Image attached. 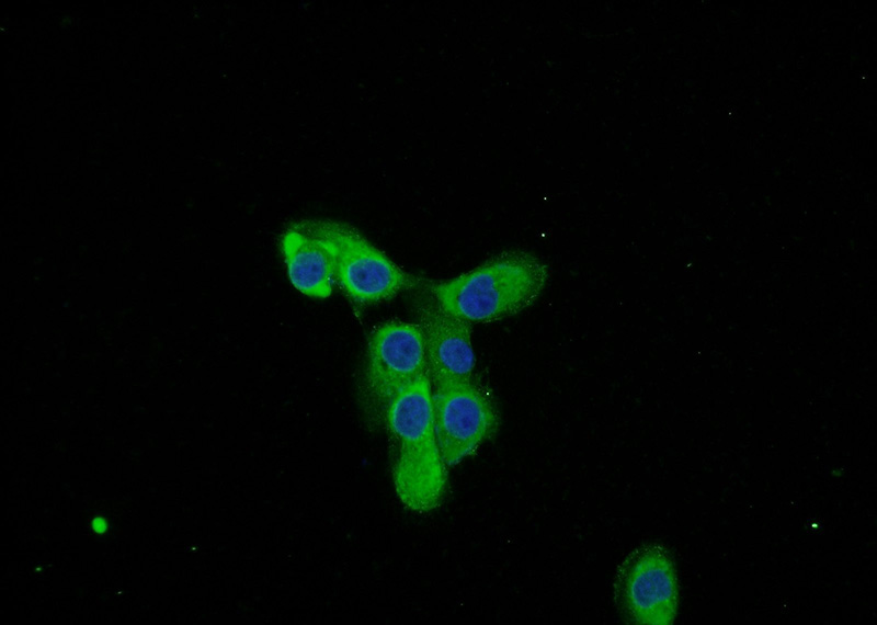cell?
<instances>
[{
  "instance_id": "obj_1",
  "label": "cell",
  "mask_w": 877,
  "mask_h": 625,
  "mask_svg": "<svg viewBox=\"0 0 877 625\" xmlns=\"http://www.w3.org/2000/svg\"><path fill=\"white\" fill-rule=\"evenodd\" d=\"M548 265L523 250L503 251L456 277L428 282L448 312L469 323H490L520 314L542 295Z\"/></svg>"
},
{
  "instance_id": "obj_2",
  "label": "cell",
  "mask_w": 877,
  "mask_h": 625,
  "mask_svg": "<svg viewBox=\"0 0 877 625\" xmlns=\"http://www.w3.org/2000/svg\"><path fill=\"white\" fill-rule=\"evenodd\" d=\"M384 423L397 443L392 477L399 500L420 513L437 508L446 488V465L435 436L428 374L400 390Z\"/></svg>"
},
{
  "instance_id": "obj_3",
  "label": "cell",
  "mask_w": 877,
  "mask_h": 625,
  "mask_svg": "<svg viewBox=\"0 0 877 625\" xmlns=\"http://www.w3.org/2000/svg\"><path fill=\"white\" fill-rule=\"evenodd\" d=\"M292 226L324 246L333 260L335 282L357 305L384 302L402 291L420 289L426 284L403 271L349 224L305 219Z\"/></svg>"
},
{
  "instance_id": "obj_4",
  "label": "cell",
  "mask_w": 877,
  "mask_h": 625,
  "mask_svg": "<svg viewBox=\"0 0 877 625\" xmlns=\"http://www.w3.org/2000/svg\"><path fill=\"white\" fill-rule=\"evenodd\" d=\"M428 374L418 323L387 321L371 334L361 380V401L369 425L384 423L392 399L408 384Z\"/></svg>"
},
{
  "instance_id": "obj_5",
  "label": "cell",
  "mask_w": 877,
  "mask_h": 625,
  "mask_svg": "<svg viewBox=\"0 0 877 625\" xmlns=\"http://www.w3.org/2000/svg\"><path fill=\"white\" fill-rule=\"evenodd\" d=\"M613 598L628 624H672L679 605V582L669 549L657 542L635 547L616 569Z\"/></svg>"
},
{
  "instance_id": "obj_6",
  "label": "cell",
  "mask_w": 877,
  "mask_h": 625,
  "mask_svg": "<svg viewBox=\"0 0 877 625\" xmlns=\"http://www.w3.org/2000/svg\"><path fill=\"white\" fill-rule=\"evenodd\" d=\"M435 436L442 458L454 466L492 438L500 416L490 391L472 378L432 388Z\"/></svg>"
},
{
  "instance_id": "obj_7",
  "label": "cell",
  "mask_w": 877,
  "mask_h": 625,
  "mask_svg": "<svg viewBox=\"0 0 877 625\" xmlns=\"http://www.w3.org/2000/svg\"><path fill=\"white\" fill-rule=\"evenodd\" d=\"M414 309L432 387L472 378L476 360L470 323L445 310L428 289V282Z\"/></svg>"
},
{
  "instance_id": "obj_8",
  "label": "cell",
  "mask_w": 877,
  "mask_h": 625,
  "mask_svg": "<svg viewBox=\"0 0 877 625\" xmlns=\"http://www.w3.org/2000/svg\"><path fill=\"white\" fill-rule=\"evenodd\" d=\"M281 251L289 281L299 292L315 298L331 295L334 264L319 240L291 225L282 235Z\"/></svg>"
}]
</instances>
